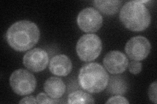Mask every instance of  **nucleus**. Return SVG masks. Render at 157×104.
I'll use <instances>...</instances> for the list:
<instances>
[{
	"label": "nucleus",
	"instance_id": "16",
	"mask_svg": "<svg viewBox=\"0 0 157 104\" xmlns=\"http://www.w3.org/2000/svg\"><path fill=\"white\" fill-rule=\"evenodd\" d=\"M128 68L130 73L134 74V75H137V74H139L142 70V63L140 61H132L128 63Z\"/></svg>",
	"mask_w": 157,
	"mask_h": 104
},
{
	"label": "nucleus",
	"instance_id": "14",
	"mask_svg": "<svg viewBox=\"0 0 157 104\" xmlns=\"http://www.w3.org/2000/svg\"><path fill=\"white\" fill-rule=\"evenodd\" d=\"M67 103L70 104H92L95 103V100L89 93L82 91H76L69 95Z\"/></svg>",
	"mask_w": 157,
	"mask_h": 104
},
{
	"label": "nucleus",
	"instance_id": "4",
	"mask_svg": "<svg viewBox=\"0 0 157 104\" xmlns=\"http://www.w3.org/2000/svg\"><path fill=\"white\" fill-rule=\"evenodd\" d=\"M102 50V42L100 38L94 33L82 35L77 41L76 52L82 61L91 62L100 55Z\"/></svg>",
	"mask_w": 157,
	"mask_h": 104
},
{
	"label": "nucleus",
	"instance_id": "6",
	"mask_svg": "<svg viewBox=\"0 0 157 104\" xmlns=\"http://www.w3.org/2000/svg\"><path fill=\"white\" fill-rule=\"evenodd\" d=\"M77 22L81 30L85 33H93L101 27L103 17L95 8L87 7L78 13Z\"/></svg>",
	"mask_w": 157,
	"mask_h": 104
},
{
	"label": "nucleus",
	"instance_id": "9",
	"mask_svg": "<svg viewBox=\"0 0 157 104\" xmlns=\"http://www.w3.org/2000/svg\"><path fill=\"white\" fill-rule=\"evenodd\" d=\"M128 59L124 53L113 50L108 52L103 60L105 70L111 74H121L128 65Z\"/></svg>",
	"mask_w": 157,
	"mask_h": 104
},
{
	"label": "nucleus",
	"instance_id": "11",
	"mask_svg": "<svg viewBox=\"0 0 157 104\" xmlns=\"http://www.w3.org/2000/svg\"><path fill=\"white\" fill-rule=\"evenodd\" d=\"M44 90L47 95L52 99H60L64 95L66 87L62 79L51 77L44 83Z\"/></svg>",
	"mask_w": 157,
	"mask_h": 104
},
{
	"label": "nucleus",
	"instance_id": "3",
	"mask_svg": "<svg viewBox=\"0 0 157 104\" xmlns=\"http://www.w3.org/2000/svg\"><path fill=\"white\" fill-rule=\"evenodd\" d=\"M109 80V76L105 68L97 63L85 64L78 75L80 87L89 93H99L104 91Z\"/></svg>",
	"mask_w": 157,
	"mask_h": 104
},
{
	"label": "nucleus",
	"instance_id": "1",
	"mask_svg": "<svg viewBox=\"0 0 157 104\" xmlns=\"http://www.w3.org/2000/svg\"><path fill=\"white\" fill-rule=\"evenodd\" d=\"M6 37L8 44L14 50L26 52L38 43L40 30L35 23L29 20H21L9 27Z\"/></svg>",
	"mask_w": 157,
	"mask_h": 104
},
{
	"label": "nucleus",
	"instance_id": "19",
	"mask_svg": "<svg viewBox=\"0 0 157 104\" xmlns=\"http://www.w3.org/2000/svg\"><path fill=\"white\" fill-rule=\"evenodd\" d=\"M19 103H37V99L33 96H26L19 102Z\"/></svg>",
	"mask_w": 157,
	"mask_h": 104
},
{
	"label": "nucleus",
	"instance_id": "2",
	"mask_svg": "<svg viewBox=\"0 0 157 104\" xmlns=\"http://www.w3.org/2000/svg\"><path fill=\"white\" fill-rule=\"evenodd\" d=\"M119 18L124 27L131 31L141 32L151 23L150 12L141 1H131L121 8Z\"/></svg>",
	"mask_w": 157,
	"mask_h": 104
},
{
	"label": "nucleus",
	"instance_id": "10",
	"mask_svg": "<svg viewBox=\"0 0 157 104\" xmlns=\"http://www.w3.org/2000/svg\"><path fill=\"white\" fill-rule=\"evenodd\" d=\"M48 68L50 72L57 76H67L73 69L70 58L63 54L54 56L49 62Z\"/></svg>",
	"mask_w": 157,
	"mask_h": 104
},
{
	"label": "nucleus",
	"instance_id": "5",
	"mask_svg": "<svg viewBox=\"0 0 157 104\" xmlns=\"http://www.w3.org/2000/svg\"><path fill=\"white\" fill-rule=\"evenodd\" d=\"M10 86L19 96L30 95L36 90L37 81L33 74L25 69L14 70L9 78Z\"/></svg>",
	"mask_w": 157,
	"mask_h": 104
},
{
	"label": "nucleus",
	"instance_id": "13",
	"mask_svg": "<svg viewBox=\"0 0 157 104\" xmlns=\"http://www.w3.org/2000/svg\"><path fill=\"white\" fill-rule=\"evenodd\" d=\"M107 91L111 95H123L128 90V83L125 77L122 76H111L107 86Z\"/></svg>",
	"mask_w": 157,
	"mask_h": 104
},
{
	"label": "nucleus",
	"instance_id": "18",
	"mask_svg": "<svg viewBox=\"0 0 157 104\" xmlns=\"http://www.w3.org/2000/svg\"><path fill=\"white\" fill-rule=\"evenodd\" d=\"M130 102L127 99L121 95H116L108 99L106 102V103H124L128 104Z\"/></svg>",
	"mask_w": 157,
	"mask_h": 104
},
{
	"label": "nucleus",
	"instance_id": "15",
	"mask_svg": "<svg viewBox=\"0 0 157 104\" xmlns=\"http://www.w3.org/2000/svg\"><path fill=\"white\" fill-rule=\"evenodd\" d=\"M37 103L41 104H48V103H62L61 101L59 100V99H52L49 97L47 94L43 92L39 93L36 97Z\"/></svg>",
	"mask_w": 157,
	"mask_h": 104
},
{
	"label": "nucleus",
	"instance_id": "8",
	"mask_svg": "<svg viewBox=\"0 0 157 104\" xmlns=\"http://www.w3.org/2000/svg\"><path fill=\"white\" fill-rule=\"evenodd\" d=\"M47 52L41 48H34L28 52L23 57L24 66L33 72H40L49 63Z\"/></svg>",
	"mask_w": 157,
	"mask_h": 104
},
{
	"label": "nucleus",
	"instance_id": "7",
	"mask_svg": "<svg viewBox=\"0 0 157 104\" xmlns=\"http://www.w3.org/2000/svg\"><path fill=\"white\" fill-rule=\"evenodd\" d=\"M151 49V45L148 39L139 35L131 38L127 42L124 50L131 60L141 61L148 57Z\"/></svg>",
	"mask_w": 157,
	"mask_h": 104
},
{
	"label": "nucleus",
	"instance_id": "17",
	"mask_svg": "<svg viewBox=\"0 0 157 104\" xmlns=\"http://www.w3.org/2000/svg\"><path fill=\"white\" fill-rule=\"evenodd\" d=\"M156 88H157V82L156 81L152 83L149 88L148 95L150 100L154 103H157V98H156Z\"/></svg>",
	"mask_w": 157,
	"mask_h": 104
},
{
	"label": "nucleus",
	"instance_id": "12",
	"mask_svg": "<svg viewBox=\"0 0 157 104\" xmlns=\"http://www.w3.org/2000/svg\"><path fill=\"white\" fill-rule=\"evenodd\" d=\"M122 1L119 0H95L93 2L94 6L98 12L107 16L114 15L119 11Z\"/></svg>",
	"mask_w": 157,
	"mask_h": 104
}]
</instances>
